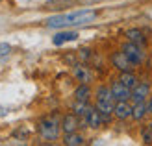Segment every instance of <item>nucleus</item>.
I'll return each mask as SVG.
<instances>
[{"instance_id": "nucleus-1", "label": "nucleus", "mask_w": 152, "mask_h": 146, "mask_svg": "<svg viewBox=\"0 0 152 146\" xmlns=\"http://www.w3.org/2000/svg\"><path fill=\"white\" fill-rule=\"evenodd\" d=\"M96 19V11L95 9H78V11H71V13H61V15H54V17L47 19L48 28H72V26H83L89 24Z\"/></svg>"}, {"instance_id": "nucleus-2", "label": "nucleus", "mask_w": 152, "mask_h": 146, "mask_svg": "<svg viewBox=\"0 0 152 146\" xmlns=\"http://www.w3.org/2000/svg\"><path fill=\"white\" fill-rule=\"evenodd\" d=\"M95 94H96V109L104 115L106 120H108L110 115H113V107H115V98L111 94V89L106 87V85H100Z\"/></svg>"}, {"instance_id": "nucleus-3", "label": "nucleus", "mask_w": 152, "mask_h": 146, "mask_svg": "<svg viewBox=\"0 0 152 146\" xmlns=\"http://www.w3.org/2000/svg\"><path fill=\"white\" fill-rule=\"evenodd\" d=\"M37 129H39V135L43 137V139L56 141L58 137H59V131H61V124H59L54 117H45V118L39 120Z\"/></svg>"}, {"instance_id": "nucleus-4", "label": "nucleus", "mask_w": 152, "mask_h": 146, "mask_svg": "<svg viewBox=\"0 0 152 146\" xmlns=\"http://www.w3.org/2000/svg\"><path fill=\"white\" fill-rule=\"evenodd\" d=\"M121 50L126 54V57L132 61V65H141L143 61H145V50L141 48V44H135V43L128 41L126 44H123Z\"/></svg>"}, {"instance_id": "nucleus-5", "label": "nucleus", "mask_w": 152, "mask_h": 146, "mask_svg": "<svg viewBox=\"0 0 152 146\" xmlns=\"http://www.w3.org/2000/svg\"><path fill=\"white\" fill-rule=\"evenodd\" d=\"M111 94L113 98H115V102H124V100H130L132 98V89L130 87H126L123 81H113L111 83Z\"/></svg>"}, {"instance_id": "nucleus-6", "label": "nucleus", "mask_w": 152, "mask_h": 146, "mask_svg": "<svg viewBox=\"0 0 152 146\" xmlns=\"http://www.w3.org/2000/svg\"><path fill=\"white\" fill-rule=\"evenodd\" d=\"M111 65L117 68V70L121 72H126V70H132V61L126 57V54L121 50V52H115V54H111Z\"/></svg>"}, {"instance_id": "nucleus-7", "label": "nucleus", "mask_w": 152, "mask_h": 146, "mask_svg": "<svg viewBox=\"0 0 152 146\" xmlns=\"http://www.w3.org/2000/svg\"><path fill=\"white\" fill-rule=\"evenodd\" d=\"M83 118H86V124H87L89 128H93V129L100 128V126H102V122L106 120V118H104V115L98 111L96 107H91V109L87 111V115H86Z\"/></svg>"}, {"instance_id": "nucleus-8", "label": "nucleus", "mask_w": 152, "mask_h": 146, "mask_svg": "<svg viewBox=\"0 0 152 146\" xmlns=\"http://www.w3.org/2000/svg\"><path fill=\"white\" fill-rule=\"evenodd\" d=\"M78 128H80V118H78V115L69 113V115H65V117L61 118V131H63V133H72V131H76Z\"/></svg>"}, {"instance_id": "nucleus-9", "label": "nucleus", "mask_w": 152, "mask_h": 146, "mask_svg": "<svg viewBox=\"0 0 152 146\" xmlns=\"http://www.w3.org/2000/svg\"><path fill=\"white\" fill-rule=\"evenodd\" d=\"M132 111H134V105L128 104V100H124V102H115V107H113V115H115L119 120H126L128 117H132Z\"/></svg>"}, {"instance_id": "nucleus-10", "label": "nucleus", "mask_w": 152, "mask_h": 146, "mask_svg": "<svg viewBox=\"0 0 152 146\" xmlns=\"http://www.w3.org/2000/svg\"><path fill=\"white\" fill-rule=\"evenodd\" d=\"M148 94H150V85L148 83H137V85L132 89V98L130 100H134V104L135 102H145L148 98Z\"/></svg>"}, {"instance_id": "nucleus-11", "label": "nucleus", "mask_w": 152, "mask_h": 146, "mask_svg": "<svg viewBox=\"0 0 152 146\" xmlns=\"http://www.w3.org/2000/svg\"><path fill=\"white\" fill-rule=\"evenodd\" d=\"M78 39V32H72V30H65V32H59L52 37V43L56 46H61L63 43H71V41H76Z\"/></svg>"}, {"instance_id": "nucleus-12", "label": "nucleus", "mask_w": 152, "mask_h": 146, "mask_svg": "<svg viewBox=\"0 0 152 146\" xmlns=\"http://www.w3.org/2000/svg\"><path fill=\"white\" fill-rule=\"evenodd\" d=\"M72 74H74V78L78 80L80 83H89L91 78H93V74H91V70H89L86 65H74Z\"/></svg>"}, {"instance_id": "nucleus-13", "label": "nucleus", "mask_w": 152, "mask_h": 146, "mask_svg": "<svg viewBox=\"0 0 152 146\" xmlns=\"http://www.w3.org/2000/svg\"><path fill=\"white\" fill-rule=\"evenodd\" d=\"M124 37L130 43H135V44H145V33L141 32V30H137V28H130V30H126V33H124Z\"/></svg>"}, {"instance_id": "nucleus-14", "label": "nucleus", "mask_w": 152, "mask_h": 146, "mask_svg": "<svg viewBox=\"0 0 152 146\" xmlns=\"http://www.w3.org/2000/svg\"><path fill=\"white\" fill-rule=\"evenodd\" d=\"M83 142H86L83 135L76 133V131H72V133H65V137H63V144H67V146H80V144H83Z\"/></svg>"}, {"instance_id": "nucleus-15", "label": "nucleus", "mask_w": 152, "mask_h": 146, "mask_svg": "<svg viewBox=\"0 0 152 146\" xmlns=\"http://www.w3.org/2000/svg\"><path fill=\"white\" fill-rule=\"evenodd\" d=\"M91 96V89L87 83H80V87L74 91V100H80V102H89Z\"/></svg>"}, {"instance_id": "nucleus-16", "label": "nucleus", "mask_w": 152, "mask_h": 146, "mask_svg": "<svg viewBox=\"0 0 152 146\" xmlns=\"http://www.w3.org/2000/svg\"><path fill=\"white\" fill-rule=\"evenodd\" d=\"M147 113H148V107H147L145 102H135L134 104V111H132V118L134 120H143Z\"/></svg>"}, {"instance_id": "nucleus-17", "label": "nucleus", "mask_w": 152, "mask_h": 146, "mask_svg": "<svg viewBox=\"0 0 152 146\" xmlns=\"http://www.w3.org/2000/svg\"><path fill=\"white\" fill-rule=\"evenodd\" d=\"M121 81L124 83L126 87H130V89H134L135 85H137V78H135V74L134 72H130V70H126V72H121V78H119Z\"/></svg>"}, {"instance_id": "nucleus-18", "label": "nucleus", "mask_w": 152, "mask_h": 146, "mask_svg": "<svg viewBox=\"0 0 152 146\" xmlns=\"http://www.w3.org/2000/svg\"><path fill=\"white\" fill-rule=\"evenodd\" d=\"M89 109H91V105H89L87 102L74 100V104H72V113H74V115H78V117H86Z\"/></svg>"}, {"instance_id": "nucleus-19", "label": "nucleus", "mask_w": 152, "mask_h": 146, "mask_svg": "<svg viewBox=\"0 0 152 146\" xmlns=\"http://www.w3.org/2000/svg\"><path fill=\"white\" fill-rule=\"evenodd\" d=\"M11 52V46L7 43H2L0 44V57H4V56H7V54Z\"/></svg>"}, {"instance_id": "nucleus-20", "label": "nucleus", "mask_w": 152, "mask_h": 146, "mask_svg": "<svg viewBox=\"0 0 152 146\" xmlns=\"http://www.w3.org/2000/svg\"><path fill=\"white\" fill-rule=\"evenodd\" d=\"M143 141H145V142H152V126L143 131Z\"/></svg>"}, {"instance_id": "nucleus-21", "label": "nucleus", "mask_w": 152, "mask_h": 146, "mask_svg": "<svg viewBox=\"0 0 152 146\" xmlns=\"http://www.w3.org/2000/svg\"><path fill=\"white\" fill-rule=\"evenodd\" d=\"M89 52H91V50H87V48H83V50H80V57H82V59H87V57L91 56Z\"/></svg>"}, {"instance_id": "nucleus-22", "label": "nucleus", "mask_w": 152, "mask_h": 146, "mask_svg": "<svg viewBox=\"0 0 152 146\" xmlns=\"http://www.w3.org/2000/svg\"><path fill=\"white\" fill-rule=\"evenodd\" d=\"M6 115H7V109L4 105H0V117H6Z\"/></svg>"}, {"instance_id": "nucleus-23", "label": "nucleus", "mask_w": 152, "mask_h": 146, "mask_svg": "<svg viewBox=\"0 0 152 146\" xmlns=\"http://www.w3.org/2000/svg\"><path fill=\"white\" fill-rule=\"evenodd\" d=\"M147 107H148V113H150V115H152V98H150V102H148V104H147Z\"/></svg>"}, {"instance_id": "nucleus-24", "label": "nucleus", "mask_w": 152, "mask_h": 146, "mask_svg": "<svg viewBox=\"0 0 152 146\" xmlns=\"http://www.w3.org/2000/svg\"><path fill=\"white\" fill-rule=\"evenodd\" d=\"M150 126H152V124H150Z\"/></svg>"}]
</instances>
